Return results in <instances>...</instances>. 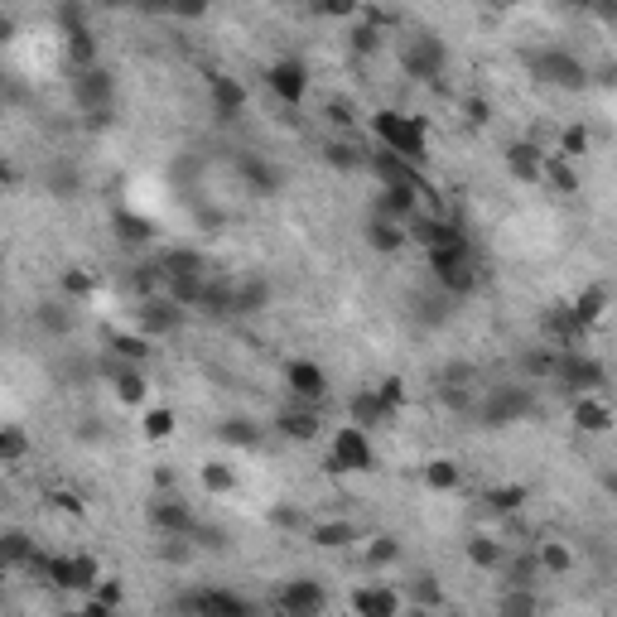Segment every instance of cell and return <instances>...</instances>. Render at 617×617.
I'll return each mask as SVG.
<instances>
[{
  "mask_svg": "<svg viewBox=\"0 0 617 617\" xmlns=\"http://www.w3.org/2000/svg\"><path fill=\"white\" fill-rule=\"evenodd\" d=\"M372 135L381 140V150H391V155H401V160L420 164L425 160V126L415 121V116H405V111H376L372 116Z\"/></svg>",
  "mask_w": 617,
  "mask_h": 617,
  "instance_id": "obj_1",
  "label": "cell"
},
{
  "mask_svg": "<svg viewBox=\"0 0 617 617\" xmlns=\"http://www.w3.org/2000/svg\"><path fill=\"white\" fill-rule=\"evenodd\" d=\"M401 68L405 78H420V82H439L444 78V68H449V44L425 29V34H410L401 44Z\"/></svg>",
  "mask_w": 617,
  "mask_h": 617,
  "instance_id": "obj_2",
  "label": "cell"
},
{
  "mask_svg": "<svg viewBox=\"0 0 617 617\" xmlns=\"http://www.w3.org/2000/svg\"><path fill=\"white\" fill-rule=\"evenodd\" d=\"M531 68H536L540 82H550V87H560V92H584L593 82V68L579 54H569V49H540V54L531 58Z\"/></svg>",
  "mask_w": 617,
  "mask_h": 617,
  "instance_id": "obj_3",
  "label": "cell"
},
{
  "mask_svg": "<svg viewBox=\"0 0 617 617\" xmlns=\"http://www.w3.org/2000/svg\"><path fill=\"white\" fill-rule=\"evenodd\" d=\"M540 410V396L531 391V386H497L492 396L483 401V425H492V430H502V425H521V420H531Z\"/></svg>",
  "mask_w": 617,
  "mask_h": 617,
  "instance_id": "obj_4",
  "label": "cell"
},
{
  "mask_svg": "<svg viewBox=\"0 0 617 617\" xmlns=\"http://www.w3.org/2000/svg\"><path fill=\"white\" fill-rule=\"evenodd\" d=\"M603 381H608L603 362H593L589 352L579 348H560V357H555V386L574 391V396H598Z\"/></svg>",
  "mask_w": 617,
  "mask_h": 617,
  "instance_id": "obj_5",
  "label": "cell"
},
{
  "mask_svg": "<svg viewBox=\"0 0 617 617\" xmlns=\"http://www.w3.org/2000/svg\"><path fill=\"white\" fill-rule=\"evenodd\" d=\"M430 270H434V285L449 299H468L473 285H478V266H473L468 246L463 251H430Z\"/></svg>",
  "mask_w": 617,
  "mask_h": 617,
  "instance_id": "obj_6",
  "label": "cell"
},
{
  "mask_svg": "<svg viewBox=\"0 0 617 617\" xmlns=\"http://www.w3.org/2000/svg\"><path fill=\"white\" fill-rule=\"evenodd\" d=\"M73 102H78L82 116H102V111H116V78L107 68H87V73H73Z\"/></svg>",
  "mask_w": 617,
  "mask_h": 617,
  "instance_id": "obj_7",
  "label": "cell"
},
{
  "mask_svg": "<svg viewBox=\"0 0 617 617\" xmlns=\"http://www.w3.org/2000/svg\"><path fill=\"white\" fill-rule=\"evenodd\" d=\"M328 608V593L319 579H285L275 593V613L280 617H323Z\"/></svg>",
  "mask_w": 617,
  "mask_h": 617,
  "instance_id": "obj_8",
  "label": "cell"
},
{
  "mask_svg": "<svg viewBox=\"0 0 617 617\" xmlns=\"http://www.w3.org/2000/svg\"><path fill=\"white\" fill-rule=\"evenodd\" d=\"M145 521L155 526V536H174V540L198 536V516H193V507L179 502V497H155V502L145 507Z\"/></svg>",
  "mask_w": 617,
  "mask_h": 617,
  "instance_id": "obj_9",
  "label": "cell"
},
{
  "mask_svg": "<svg viewBox=\"0 0 617 617\" xmlns=\"http://www.w3.org/2000/svg\"><path fill=\"white\" fill-rule=\"evenodd\" d=\"M266 87H270V97H280L285 107H299L309 97V68L299 58H275L266 68Z\"/></svg>",
  "mask_w": 617,
  "mask_h": 617,
  "instance_id": "obj_10",
  "label": "cell"
},
{
  "mask_svg": "<svg viewBox=\"0 0 617 617\" xmlns=\"http://www.w3.org/2000/svg\"><path fill=\"white\" fill-rule=\"evenodd\" d=\"M179 323H184V309L174 304L169 295H155V299H140V314H135V328L155 343V338H169V333H179Z\"/></svg>",
  "mask_w": 617,
  "mask_h": 617,
  "instance_id": "obj_11",
  "label": "cell"
},
{
  "mask_svg": "<svg viewBox=\"0 0 617 617\" xmlns=\"http://www.w3.org/2000/svg\"><path fill=\"white\" fill-rule=\"evenodd\" d=\"M285 386H290V396L299 405H319L328 396V372H323L319 362H309V357H295L285 367Z\"/></svg>",
  "mask_w": 617,
  "mask_h": 617,
  "instance_id": "obj_12",
  "label": "cell"
},
{
  "mask_svg": "<svg viewBox=\"0 0 617 617\" xmlns=\"http://www.w3.org/2000/svg\"><path fill=\"white\" fill-rule=\"evenodd\" d=\"M333 463H338V468H352V473H367V468L376 463L367 430H357V425H343V430L333 434Z\"/></svg>",
  "mask_w": 617,
  "mask_h": 617,
  "instance_id": "obj_13",
  "label": "cell"
},
{
  "mask_svg": "<svg viewBox=\"0 0 617 617\" xmlns=\"http://www.w3.org/2000/svg\"><path fill=\"white\" fill-rule=\"evenodd\" d=\"M188 613L193 617H251V603L232 589H198V593H188Z\"/></svg>",
  "mask_w": 617,
  "mask_h": 617,
  "instance_id": "obj_14",
  "label": "cell"
},
{
  "mask_svg": "<svg viewBox=\"0 0 617 617\" xmlns=\"http://www.w3.org/2000/svg\"><path fill=\"white\" fill-rule=\"evenodd\" d=\"M391 405L381 401V391L376 386H362V391H352L348 401V425H357V430H376V425H391Z\"/></svg>",
  "mask_w": 617,
  "mask_h": 617,
  "instance_id": "obj_15",
  "label": "cell"
},
{
  "mask_svg": "<svg viewBox=\"0 0 617 617\" xmlns=\"http://www.w3.org/2000/svg\"><path fill=\"white\" fill-rule=\"evenodd\" d=\"M352 613L357 617H401V593L391 584H362L352 589Z\"/></svg>",
  "mask_w": 617,
  "mask_h": 617,
  "instance_id": "obj_16",
  "label": "cell"
},
{
  "mask_svg": "<svg viewBox=\"0 0 617 617\" xmlns=\"http://www.w3.org/2000/svg\"><path fill=\"white\" fill-rule=\"evenodd\" d=\"M507 169L516 184H545V150L540 145H531V140H516V145H507Z\"/></svg>",
  "mask_w": 617,
  "mask_h": 617,
  "instance_id": "obj_17",
  "label": "cell"
},
{
  "mask_svg": "<svg viewBox=\"0 0 617 617\" xmlns=\"http://www.w3.org/2000/svg\"><path fill=\"white\" fill-rule=\"evenodd\" d=\"M275 430L285 434V439H295V444L319 439V430H323L319 405H290V410H280V415H275Z\"/></svg>",
  "mask_w": 617,
  "mask_h": 617,
  "instance_id": "obj_18",
  "label": "cell"
},
{
  "mask_svg": "<svg viewBox=\"0 0 617 617\" xmlns=\"http://www.w3.org/2000/svg\"><path fill=\"white\" fill-rule=\"evenodd\" d=\"M155 261H160V270H164V280H169V285H174V280H203V275H208V261H203V256H198L193 246H174V251H160ZM169 285H164V290H169Z\"/></svg>",
  "mask_w": 617,
  "mask_h": 617,
  "instance_id": "obj_19",
  "label": "cell"
},
{
  "mask_svg": "<svg viewBox=\"0 0 617 617\" xmlns=\"http://www.w3.org/2000/svg\"><path fill=\"white\" fill-rule=\"evenodd\" d=\"M34 328L49 338H68L78 328V309L68 299H44V304H34Z\"/></svg>",
  "mask_w": 617,
  "mask_h": 617,
  "instance_id": "obj_20",
  "label": "cell"
},
{
  "mask_svg": "<svg viewBox=\"0 0 617 617\" xmlns=\"http://www.w3.org/2000/svg\"><path fill=\"white\" fill-rule=\"evenodd\" d=\"M463 555H468L473 569H483V574H502V564H507L511 550L497 536H468L463 540Z\"/></svg>",
  "mask_w": 617,
  "mask_h": 617,
  "instance_id": "obj_21",
  "label": "cell"
},
{
  "mask_svg": "<svg viewBox=\"0 0 617 617\" xmlns=\"http://www.w3.org/2000/svg\"><path fill=\"white\" fill-rule=\"evenodd\" d=\"M39 184H44L49 198H78L82 193V169L73 160H54V164H44Z\"/></svg>",
  "mask_w": 617,
  "mask_h": 617,
  "instance_id": "obj_22",
  "label": "cell"
},
{
  "mask_svg": "<svg viewBox=\"0 0 617 617\" xmlns=\"http://www.w3.org/2000/svg\"><path fill=\"white\" fill-rule=\"evenodd\" d=\"M111 391H116V401H121V405H145V396H150V381H145V372H140V367H126V362H116V357H111Z\"/></svg>",
  "mask_w": 617,
  "mask_h": 617,
  "instance_id": "obj_23",
  "label": "cell"
},
{
  "mask_svg": "<svg viewBox=\"0 0 617 617\" xmlns=\"http://www.w3.org/2000/svg\"><path fill=\"white\" fill-rule=\"evenodd\" d=\"M502 579H507V589H536L540 579H545L536 550H511L507 564H502Z\"/></svg>",
  "mask_w": 617,
  "mask_h": 617,
  "instance_id": "obj_24",
  "label": "cell"
},
{
  "mask_svg": "<svg viewBox=\"0 0 617 617\" xmlns=\"http://www.w3.org/2000/svg\"><path fill=\"white\" fill-rule=\"evenodd\" d=\"M574 425L584 434H608L613 430V405L603 396H574Z\"/></svg>",
  "mask_w": 617,
  "mask_h": 617,
  "instance_id": "obj_25",
  "label": "cell"
},
{
  "mask_svg": "<svg viewBox=\"0 0 617 617\" xmlns=\"http://www.w3.org/2000/svg\"><path fill=\"white\" fill-rule=\"evenodd\" d=\"M367 169L381 179V188L386 184H425V179L415 174V164L401 160V155H391V150H372V164H367Z\"/></svg>",
  "mask_w": 617,
  "mask_h": 617,
  "instance_id": "obj_26",
  "label": "cell"
},
{
  "mask_svg": "<svg viewBox=\"0 0 617 617\" xmlns=\"http://www.w3.org/2000/svg\"><path fill=\"white\" fill-rule=\"evenodd\" d=\"M261 309H270V280H261V275H251V280H237L232 319H251V314H261Z\"/></svg>",
  "mask_w": 617,
  "mask_h": 617,
  "instance_id": "obj_27",
  "label": "cell"
},
{
  "mask_svg": "<svg viewBox=\"0 0 617 617\" xmlns=\"http://www.w3.org/2000/svg\"><path fill=\"white\" fill-rule=\"evenodd\" d=\"M405 242H410V227H405V222H391V217H376L372 213V222H367V246H372V251L396 256Z\"/></svg>",
  "mask_w": 617,
  "mask_h": 617,
  "instance_id": "obj_28",
  "label": "cell"
},
{
  "mask_svg": "<svg viewBox=\"0 0 617 617\" xmlns=\"http://www.w3.org/2000/svg\"><path fill=\"white\" fill-rule=\"evenodd\" d=\"M497 617H545V598H540V589H502Z\"/></svg>",
  "mask_w": 617,
  "mask_h": 617,
  "instance_id": "obj_29",
  "label": "cell"
},
{
  "mask_svg": "<svg viewBox=\"0 0 617 617\" xmlns=\"http://www.w3.org/2000/svg\"><path fill=\"white\" fill-rule=\"evenodd\" d=\"M237 169H242V179L251 184V193H280V184H285V174L270 160H261V155H242Z\"/></svg>",
  "mask_w": 617,
  "mask_h": 617,
  "instance_id": "obj_30",
  "label": "cell"
},
{
  "mask_svg": "<svg viewBox=\"0 0 617 617\" xmlns=\"http://www.w3.org/2000/svg\"><path fill=\"white\" fill-rule=\"evenodd\" d=\"M261 434H266V430H261L251 415H227V420L217 425V439H222V444H232V449H256V444H261Z\"/></svg>",
  "mask_w": 617,
  "mask_h": 617,
  "instance_id": "obj_31",
  "label": "cell"
},
{
  "mask_svg": "<svg viewBox=\"0 0 617 617\" xmlns=\"http://www.w3.org/2000/svg\"><path fill=\"white\" fill-rule=\"evenodd\" d=\"M246 107V87L237 78H213V116L217 121H232V116H242Z\"/></svg>",
  "mask_w": 617,
  "mask_h": 617,
  "instance_id": "obj_32",
  "label": "cell"
},
{
  "mask_svg": "<svg viewBox=\"0 0 617 617\" xmlns=\"http://www.w3.org/2000/svg\"><path fill=\"white\" fill-rule=\"evenodd\" d=\"M420 478L430 492H458L463 487V468H458L454 458H430L425 468H420Z\"/></svg>",
  "mask_w": 617,
  "mask_h": 617,
  "instance_id": "obj_33",
  "label": "cell"
},
{
  "mask_svg": "<svg viewBox=\"0 0 617 617\" xmlns=\"http://www.w3.org/2000/svg\"><path fill=\"white\" fill-rule=\"evenodd\" d=\"M323 160L333 164V169H343V174H357V169L372 164V155H367L362 145H352V140H328V145H323Z\"/></svg>",
  "mask_w": 617,
  "mask_h": 617,
  "instance_id": "obj_34",
  "label": "cell"
},
{
  "mask_svg": "<svg viewBox=\"0 0 617 617\" xmlns=\"http://www.w3.org/2000/svg\"><path fill=\"white\" fill-rule=\"evenodd\" d=\"M536 560H540V569H545V579H564V574L574 569V550H569L564 540H540Z\"/></svg>",
  "mask_w": 617,
  "mask_h": 617,
  "instance_id": "obj_35",
  "label": "cell"
},
{
  "mask_svg": "<svg viewBox=\"0 0 617 617\" xmlns=\"http://www.w3.org/2000/svg\"><path fill=\"white\" fill-rule=\"evenodd\" d=\"M63 49H68V63H73V73H87V68H97V39H92L87 29H68V34H63Z\"/></svg>",
  "mask_w": 617,
  "mask_h": 617,
  "instance_id": "obj_36",
  "label": "cell"
},
{
  "mask_svg": "<svg viewBox=\"0 0 617 617\" xmlns=\"http://www.w3.org/2000/svg\"><path fill=\"white\" fill-rule=\"evenodd\" d=\"M150 352H155V343H150L145 333H116V338H111V357H116V362H126V367L150 362Z\"/></svg>",
  "mask_w": 617,
  "mask_h": 617,
  "instance_id": "obj_37",
  "label": "cell"
},
{
  "mask_svg": "<svg viewBox=\"0 0 617 617\" xmlns=\"http://www.w3.org/2000/svg\"><path fill=\"white\" fill-rule=\"evenodd\" d=\"M309 536H314V545H319V550H348L352 540H357V526L343 516V521H319Z\"/></svg>",
  "mask_w": 617,
  "mask_h": 617,
  "instance_id": "obj_38",
  "label": "cell"
},
{
  "mask_svg": "<svg viewBox=\"0 0 617 617\" xmlns=\"http://www.w3.org/2000/svg\"><path fill=\"white\" fill-rule=\"evenodd\" d=\"M405 598L415 603V613H434V608L444 603V589H439L434 574H415V579L405 584Z\"/></svg>",
  "mask_w": 617,
  "mask_h": 617,
  "instance_id": "obj_39",
  "label": "cell"
},
{
  "mask_svg": "<svg viewBox=\"0 0 617 617\" xmlns=\"http://www.w3.org/2000/svg\"><path fill=\"white\" fill-rule=\"evenodd\" d=\"M198 483H203V492H213V497H227V492L237 487V468H232V463H217V458H208V463L198 468Z\"/></svg>",
  "mask_w": 617,
  "mask_h": 617,
  "instance_id": "obj_40",
  "label": "cell"
},
{
  "mask_svg": "<svg viewBox=\"0 0 617 617\" xmlns=\"http://www.w3.org/2000/svg\"><path fill=\"white\" fill-rule=\"evenodd\" d=\"M521 502H526V487H516V483L487 492V511L492 516H511V511H521Z\"/></svg>",
  "mask_w": 617,
  "mask_h": 617,
  "instance_id": "obj_41",
  "label": "cell"
},
{
  "mask_svg": "<svg viewBox=\"0 0 617 617\" xmlns=\"http://www.w3.org/2000/svg\"><path fill=\"white\" fill-rule=\"evenodd\" d=\"M603 304H608V295H603V290H584V295L569 304V319L579 323V328H589V323L603 314Z\"/></svg>",
  "mask_w": 617,
  "mask_h": 617,
  "instance_id": "obj_42",
  "label": "cell"
},
{
  "mask_svg": "<svg viewBox=\"0 0 617 617\" xmlns=\"http://www.w3.org/2000/svg\"><path fill=\"white\" fill-rule=\"evenodd\" d=\"M545 179L560 188V193H574V188H579V174H574V164L564 160L560 150H555V155H545Z\"/></svg>",
  "mask_w": 617,
  "mask_h": 617,
  "instance_id": "obj_43",
  "label": "cell"
},
{
  "mask_svg": "<svg viewBox=\"0 0 617 617\" xmlns=\"http://www.w3.org/2000/svg\"><path fill=\"white\" fill-rule=\"evenodd\" d=\"M34 555H39V550H34V540L25 536V531H5V564H10V569H20V564H34Z\"/></svg>",
  "mask_w": 617,
  "mask_h": 617,
  "instance_id": "obj_44",
  "label": "cell"
},
{
  "mask_svg": "<svg viewBox=\"0 0 617 617\" xmlns=\"http://www.w3.org/2000/svg\"><path fill=\"white\" fill-rule=\"evenodd\" d=\"M29 454V434L20 425H5L0 430V463H20Z\"/></svg>",
  "mask_w": 617,
  "mask_h": 617,
  "instance_id": "obj_45",
  "label": "cell"
},
{
  "mask_svg": "<svg viewBox=\"0 0 617 617\" xmlns=\"http://www.w3.org/2000/svg\"><path fill=\"white\" fill-rule=\"evenodd\" d=\"M140 430H145V439H169V434H174V410L150 405V410H145V420H140Z\"/></svg>",
  "mask_w": 617,
  "mask_h": 617,
  "instance_id": "obj_46",
  "label": "cell"
},
{
  "mask_svg": "<svg viewBox=\"0 0 617 617\" xmlns=\"http://www.w3.org/2000/svg\"><path fill=\"white\" fill-rule=\"evenodd\" d=\"M193 540H174V536H160L155 540V555H160L164 564H193Z\"/></svg>",
  "mask_w": 617,
  "mask_h": 617,
  "instance_id": "obj_47",
  "label": "cell"
},
{
  "mask_svg": "<svg viewBox=\"0 0 617 617\" xmlns=\"http://www.w3.org/2000/svg\"><path fill=\"white\" fill-rule=\"evenodd\" d=\"M401 560V540L396 536H376L372 545H367V564L372 569H386V564H396Z\"/></svg>",
  "mask_w": 617,
  "mask_h": 617,
  "instance_id": "obj_48",
  "label": "cell"
},
{
  "mask_svg": "<svg viewBox=\"0 0 617 617\" xmlns=\"http://www.w3.org/2000/svg\"><path fill=\"white\" fill-rule=\"evenodd\" d=\"M560 155L569 164L579 160V155H589V126H564L560 131Z\"/></svg>",
  "mask_w": 617,
  "mask_h": 617,
  "instance_id": "obj_49",
  "label": "cell"
},
{
  "mask_svg": "<svg viewBox=\"0 0 617 617\" xmlns=\"http://www.w3.org/2000/svg\"><path fill=\"white\" fill-rule=\"evenodd\" d=\"M381 39H386V34H381V29L376 25H352L348 29V44H352V54H376V49H381Z\"/></svg>",
  "mask_w": 617,
  "mask_h": 617,
  "instance_id": "obj_50",
  "label": "cell"
},
{
  "mask_svg": "<svg viewBox=\"0 0 617 617\" xmlns=\"http://www.w3.org/2000/svg\"><path fill=\"white\" fill-rule=\"evenodd\" d=\"M63 295H68V299H87V295H92V275H87V270H63Z\"/></svg>",
  "mask_w": 617,
  "mask_h": 617,
  "instance_id": "obj_51",
  "label": "cell"
},
{
  "mask_svg": "<svg viewBox=\"0 0 617 617\" xmlns=\"http://www.w3.org/2000/svg\"><path fill=\"white\" fill-rule=\"evenodd\" d=\"M87 598H97V603H107V608H121L126 589H121V579H102V584H97V593H87Z\"/></svg>",
  "mask_w": 617,
  "mask_h": 617,
  "instance_id": "obj_52",
  "label": "cell"
},
{
  "mask_svg": "<svg viewBox=\"0 0 617 617\" xmlns=\"http://www.w3.org/2000/svg\"><path fill=\"white\" fill-rule=\"evenodd\" d=\"M463 116H468V126H487V121H492V111H487L483 97H468V102H463Z\"/></svg>",
  "mask_w": 617,
  "mask_h": 617,
  "instance_id": "obj_53",
  "label": "cell"
},
{
  "mask_svg": "<svg viewBox=\"0 0 617 617\" xmlns=\"http://www.w3.org/2000/svg\"><path fill=\"white\" fill-rule=\"evenodd\" d=\"M376 391H381V401L391 405V410H396V405L405 401V381H401V376H391V381H381Z\"/></svg>",
  "mask_w": 617,
  "mask_h": 617,
  "instance_id": "obj_54",
  "label": "cell"
},
{
  "mask_svg": "<svg viewBox=\"0 0 617 617\" xmlns=\"http://www.w3.org/2000/svg\"><path fill=\"white\" fill-rule=\"evenodd\" d=\"M270 521H275L280 531H299V526H304V516H299L295 507H275L270 511Z\"/></svg>",
  "mask_w": 617,
  "mask_h": 617,
  "instance_id": "obj_55",
  "label": "cell"
},
{
  "mask_svg": "<svg viewBox=\"0 0 617 617\" xmlns=\"http://www.w3.org/2000/svg\"><path fill=\"white\" fill-rule=\"evenodd\" d=\"M102 434H107V430H102V420H82V425H78V439H82V444H97Z\"/></svg>",
  "mask_w": 617,
  "mask_h": 617,
  "instance_id": "obj_56",
  "label": "cell"
},
{
  "mask_svg": "<svg viewBox=\"0 0 617 617\" xmlns=\"http://www.w3.org/2000/svg\"><path fill=\"white\" fill-rule=\"evenodd\" d=\"M598 82H603V87H617V63H603V68H598Z\"/></svg>",
  "mask_w": 617,
  "mask_h": 617,
  "instance_id": "obj_57",
  "label": "cell"
},
{
  "mask_svg": "<svg viewBox=\"0 0 617 617\" xmlns=\"http://www.w3.org/2000/svg\"><path fill=\"white\" fill-rule=\"evenodd\" d=\"M603 487H608V492L617 497V473H608V478H603Z\"/></svg>",
  "mask_w": 617,
  "mask_h": 617,
  "instance_id": "obj_58",
  "label": "cell"
},
{
  "mask_svg": "<svg viewBox=\"0 0 617 617\" xmlns=\"http://www.w3.org/2000/svg\"><path fill=\"white\" fill-rule=\"evenodd\" d=\"M410 617H434V613H410Z\"/></svg>",
  "mask_w": 617,
  "mask_h": 617,
  "instance_id": "obj_59",
  "label": "cell"
}]
</instances>
